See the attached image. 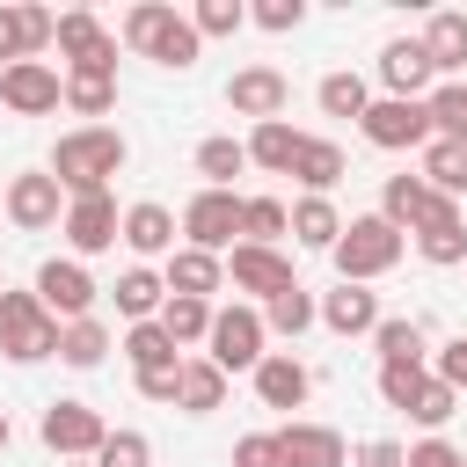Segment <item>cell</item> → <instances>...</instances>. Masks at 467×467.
I'll return each mask as SVG.
<instances>
[{
  "label": "cell",
  "mask_w": 467,
  "mask_h": 467,
  "mask_svg": "<svg viewBox=\"0 0 467 467\" xmlns=\"http://www.w3.org/2000/svg\"><path fill=\"white\" fill-rule=\"evenodd\" d=\"M124 161H131V146H124V131H109V124H80V131H66V139L51 146V175H58L66 197L109 190V175H117Z\"/></svg>",
  "instance_id": "cell-1"
},
{
  "label": "cell",
  "mask_w": 467,
  "mask_h": 467,
  "mask_svg": "<svg viewBox=\"0 0 467 467\" xmlns=\"http://www.w3.org/2000/svg\"><path fill=\"white\" fill-rule=\"evenodd\" d=\"M401 226H387L379 212H365V219H350L343 226V241L328 248L336 255V270H343V285H365V277H387L394 263H401Z\"/></svg>",
  "instance_id": "cell-2"
},
{
  "label": "cell",
  "mask_w": 467,
  "mask_h": 467,
  "mask_svg": "<svg viewBox=\"0 0 467 467\" xmlns=\"http://www.w3.org/2000/svg\"><path fill=\"white\" fill-rule=\"evenodd\" d=\"M58 314L36 299V292H0V350L15 365H36V358H58Z\"/></svg>",
  "instance_id": "cell-3"
},
{
  "label": "cell",
  "mask_w": 467,
  "mask_h": 467,
  "mask_svg": "<svg viewBox=\"0 0 467 467\" xmlns=\"http://www.w3.org/2000/svg\"><path fill=\"white\" fill-rule=\"evenodd\" d=\"M263 336H270V328H263L255 306H219V314H212V336H204V343H212L204 358H212L219 372H255V365L270 358Z\"/></svg>",
  "instance_id": "cell-4"
},
{
  "label": "cell",
  "mask_w": 467,
  "mask_h": 467,
  "mask_svg": "<svg viewBox=\"0 0 467 467\" xmlns=\"http://www.w3.org/2000/svg\"><path fill=\"white\" fill-rule=\"evenodd\" d=\"M66 190H58V175L51 168H29V175H15L7 182V219L22 226V234H51V226H66Z\"/></svg>",
  "instance_id": "cell-5"
},
{
  "label": "cell",
  "mask_w": 467,
  "mask_h": 467,
  "mask_svg": "<svg viewBox=\"0 0 467 467\" xmlns=\"http://www.w3.org/2000/svg\"><path fill=\"white\" fill-rule=\"evenodd\" d=\"M36 438H44L58 460H95V452H102V438H109V423H102L88 401H51V409H44V423H36Z\"/></svg>",
  "instance_id": "cell-6"
},
{
  "label": "cell",
  "mask_w": 467,
  "mask_h": 467,
  "mask_svg": "<svg viewBox=\"0 0 467 467\" xmlns=\"http://www.w3.org/2000/svg\"><path fill=\"white\" fill-rule=\"evenodd\" d=\"M51 44L66 51V73H117V36H109L88 7H66Z\"/></svg>",
  "instance_id": "cell-7"
},
{
  "label": "cell",
  "mask_w": 467,
  "mask_h": 467,
  "mask_svg": "<svg viewBox=\"0 0 467 467\" xmlns=\"http://www.w3.org/2000/svg\"><path fill=\"white\" fill-rule=\"evenodd\" d=\"M0 102L15 117H51L66 102V73L44 66V58H22V66H0Z\"/></svg>",
  "instance_id": "cell-8"
},
{
  "label": "cell",
  "mask_w": 467,
  "mask_h": 467,
  "mask_svg": "<svg viewBox=\"0 0 467 467\" xmlns=\"http://www.w3.org/2000/svg\"><path fill=\"white\" fill-rule=\"evenodd\" d=\"M66 248L73 255H102V248H117L124 241V212H117V197L109 190H95V197H73L66 204Z\"/></svg>",
  "instance_id": "cell-9"
},
{
  "label": "cell",
  "mask_w": 467,
  "mask_h": 467,
  "mask_svg": "<svg viewBox=\"0 0 467 467\" xmlns=\"http://www.w3.org/2000/svg\"><path fill=\"white\" fill-rule=\"evenodd\" d=\"M95 292H102V285L88 277L80 255H51V263L36 270V299H44L58 321H88V314H95Z\"/></svg>",
  "instance_id": "cell-10"
},
{
  "label": "cell",
  "mask_w": 467,
  "mask_h": 467,
  "mask_svg": "<svg viewBox=\"0 0 467 467\" xmlns=\"http://www.w3.org/2000/svg\"><path fill=\"white\" fill-rule=\"evenodd\" d=\"M182 234H190V248H204V255L234 248V234H241V197H234V190H197V197L182 204Z\"/></svg>",
  "instance_id": "cell-11"
},
{
  "label": "cell",
  "mask_w": 467,
  "mask_h": 467,
  "mask_svg": "<svg viewBox=\"0 0 467 467\" xmlns=\"http://www.w3.org/2000/svg\"><path fill=\"white\" fill-rule=\"evenodd\" d=\"M365 139L379 146V153H401V146H431V109L423 102H394V95H379L365 117Z\"/></svg>",
  "instance_id": "cell-12"
},
{
  "label": "cell",
  "mask_w": 467,
  "mask_h": 467,
  "mask_svg": "<svg viewBox=\"0 0 467 467\" xmlns=\"http://www.w3.org/2000/svg\"><path fill=\"white\" fill-rule=\"evenodd\" d=\"M226 277H234V292H255L263 306H270L277 292H292V285H299V277H292V263H285L277 248H255V241H234Z\"/></svg>",
  "instance_id": "cell-13"
},
{
  "label": "cell",
  "mask_w": 467,
  "mask_h": 467,
  "mask_svg": "<svg viewBox=\"0 0 467 467\" xmlns=\"http://www.w3.org/2000/svg\"><path fill=\"white\" fill-rule=\"evenodd\" d=\"M51 36H58V15H51V7H36V0H0V58H7V66L36 58Z\"/></svg>",
  "instance_id": "cell-14"
},
{
  "label": "cell",
  "mask_w": 467,
  "mask_h": 467,
  "mask_svg": "<svg viewBox=\"0 0 467 467\" xmlns=\"http://www.w3.org/2000/svg\"><path fill=\"white\" fill-rule=\"evenodd\" d=\"M285 102H292V88H285L277 66H241V73L226 80V109H234V117L270 124V117H285Z\"/></svg>",
  "instance_id": "cell-15"
},
{
  "label": "cell",
  "mask_w": 467,
  "mask_h": 467,
  "mask_svg": "<svg viewBox=\"0 0 467 467\" xmlns=\"http://www.w3.org/2000/svg\"><path fill=\"white\" fill-rule=\"evenodd\" d=\"M431 51H423V36H394L387 51H379V88L394 95V102H423V88H431Z\"/></svg>",
  "instance_id": "cell-16"
},
{
  "label": "cell",
  "mask_w": 467,
  "mask_h": 467,
  "mask_svg": "<svg viewBox=\"0 0 467 467\" xmlns=\"http://www.w3.org/2000/svg\"><path fill=\"white\" fill-rule=\"evenodd\" d=\"M277 452H285V467H350V445L328 423H285Z\"/></svg>",
  "instance_id": "cell-17"
},
{
  "label": "cell",
  "mask_w": 467,
  "mask_h": 467,
  "mask_svg": "<svg viewBox=\"0 0 467 467\" xmlns=\"http://www.w3.org/2000/svg\"><path fill=\"white\" fill-rule=\"evenodd\" d=\"M255 394H263V409H299V401L314 394V372H306L292 350H270V358L255 365Z\"/></svg>",
  "instance_id": "cell-18"
},
{
  "label": "cell",
  "mask_w": 467,
  "mask_h": 467,
  "mask_svg": "<svg viewBox=\"0 0 467 467\" xmlns=\"http://www.w3.org/2000/svg\"><path fill=\"white\" fill-rule=\"evenodd\" d=\"M161 277H168V292H182V299H212V292L226 285V255H204V248H175Z\"/></svg>",
  "instance_id": "cell-19"
},
{
  "label": "cell",
  "mask_w": 467,
  "mask_h": 467,
  "mask_svg": "<svg viewBox=\"0 0 467 467\" xmlns=\"http://www.w3.org/2000/svg\"><path fill=\"white\" fill-rule=\"evenodd\" d=\"M321 321H328L336 336H372L387 314H379V292H365V285H336V292L321 299Z\"/></svg>",
  "instance_id": "cell-20"
},
{
  "label": "cell",
  "mask_w": 467,
  "mask_h": 467,
  "mask_svg": "<svg viewBox=\"0 0 467 467\" xmlns=\"http://www.w3.org/2000/svg\"><path fill=\"white\" fill-rule=\"evenodd\" d=\"M124 248H131V255H175V212L153 204V197L131 204V212H124Z\"/></svg>",
  "instance_id": "cell-21"
},
{
  "label": "cell",
  "mask_w": 467,
  "mask_h": 467,
  "mask_svg": "<svg viewBox=\"0 0 467 467\" xmlns=\"http://www.w3.org/2000/svg\"><path fill=\"white\" fill-rule=\"evenodd\" d=\"M299 146H306V131H292L285 117H270V124H255V131H248V161H255V168H270V175H292Z\"/></svg>",
  "instance_id": "cell-22"
},
{
  "label": "cell",
  "mask_w": 467,
  "mask_h": 467,
  "mask_svg": "<svg viewBox=\"0 0 467 467\" xmlns=\"http://www.w3.org/2000/svg\"><path fill=\"white\" fill-rule=\"evenodd\" d=\"M161 306H168V277H161V270L139 263V270L117 277V314H124V321H161Z\"/></svg>",
  "instance_id": "cell-23"
},
{
  "label": "cell",
  "mask_w": 467,
  "mask_h": 467,
  "mask_svg": "<svg viewBox=\"0 0 467 467\" xmlns=\"http://www.w3.org/2000/svg\"><path fill=\"white\" fill-rule=\"evenodd\" d=\"M343 168H350V161H343V146H336V139H306V146H299V161H292V175L306 182V197H328V190L343 182Z\"/></svg>",
  "instance_id": "cell-24"
},
{
  "label": "cell",
  "mask_w": 467,
  "mask_h": 467,
  "mask_svg": "<svg viewBox=\"0 0 467 467\" xmlns=\"http://www.w3.org/2000/svg\"><path fill=\"white\" fill-rule=\"evenodd\" d=\"M423 51H431L438 73H460V66H467V15H452V7L431 15V22H423Z\"/></svg>",
  "instance_id": "cell-25"
},
{
  "label": "cell",
  "mask_w": 467,
  "mask_h": 467,
  "mask_svg": "<svg viewBox=\"0 0 467 467\" xmlns=\"http://www.w3.org/2000/svg\"><path fill=\"white\" fill-rule=\"evenodd\" d=\"M423 182L438 190V197H467V146H452V139H431L423 146Z\"/></svg>",
  "instance_id": "cell-26"
},
{
  "label": "cell",
  "mask_w": 467,
  "mask_h": 467,
  "mask_svg": "<svg viewBox=\"0 0 467 467\" xmlns=\"http://www.w3.org/2000/svg\"><path fill=\"white\" fill-rule=\"evenodd\" d=\"M197 51H204L197 22H190V15H168V29L153 36V51H146V58H153V66H168V73H190V66H197Z\"/></svg>",
  "instance_id": "cell-27"
},
{
  "label": "cell",
  "mask_w": 467,
  "mask_h": 467,
  "mask_svg": "<svg viewBox=\"0 0 467 467\" xmlns=\"http://www.w3.org/2000/svg\"><path fill=\"white\" fill-rule=\"evenodd\" d=\"M292 241H306V248H336V241H343V212H336L328 197H299V204H292Z\"/></svg>",
  "instance_id": "cell-28"
},
{
  "label": "cell",
  "mask_w": 467,
  "mask_h": 467,
  "mask_svg": "<svg viewBox=\"0 0 467 467\" xmlns=\"http://www.w3.org/2000/svg\"><path fill=\"white\" fill-rule=\"evenodd\" d=\"M58 358H66L73 372H95V365L109 358V328H102L95 314H88V321H66V328H58Z\"/></svg>",
  "instance_id": "cell-29"
},
{
  "label": "cell",
  "mask_w": 467,
  "mask_h": 467,
  "mask_svg": "<svg viewBox=\"0 0 467 467\" xmlns=\"http://www.w3.org/2000/svg\"><path fill=\"white\" fill-rule=\"evenodd\" d=\"M226 401V372L212 365V358H182V401L175 409H190V416H212Z\"/></svg>",
  "instance_id": "cell-30"
},
{
  "label": "cell",
  "mask_w": 467,
  "mask_h": 467,
  "mask_svg": "<svg viewBox=\"0 0 467 467\" xmlns=\"http://www.w3.org/2000/svg\"><path fill=\"white\" fill-rule=\"evenodd\" d=\"M423 109H431V139H452V146H467V80H445V88H431V95H423Z\"/></svg>",
  "instance_id": "cell-31"
},
{
  "label": "cell",
  "mask_w": 467,
  "mask_h": 467,
  "mask_svg": "<svg viewBox=\"0 0 467 467\" xmlns=\"http://www.w3.org/2000/svg\"><path fill=\"white\" fill-rule=\"evenodd\" d=\"M241 168H248V139H204V146H197V175H204V190H234Z\"/></svg>",
  "instance_id": "cell-32"
},
{
  "label": "cell",
  "mask_w": 467,
  "mask_h": 467,
  "mask_svg": "<svg viewBox=\"0 0 467 467\" xmlns=\"http://www.w3.org/2000/svg\"><path fill=\"white\" fill-rule=\"evenodd\" d=\"M372 350H379V365H423V328L409 314H387L372 328Z\"/></svg>",
  "instance_id": "cell-33"
},
{
  "label": "cell",
  "mask_w": 467,
  "mask_h": 467,
  "mask_svg": "<svg viewBox=\"0 0 467 467\" xmlns=\"http://www.w3.org/2000/svg\"><path fill=\"white\" fill-rule=\"evenodd\" d=\"M212 299H182V292H168V306H161V328L175 336V343H204L212 336Z\"/></svg>",
  "instance_id": "cell-34"
},
{
  "label": "cell",
  "mask_w": 467,
  "mask_h": 467,
  "mask_svg": "<svg viewBox=\"0 0 467 467\" xmlns=\"http://www.w3.org/2000/svg\"><path fill=\"white\" fill-rule=\"evenodd\" d=\"M124 358H131L139 372H153V365H182V358H175V336H168L161 321H131V328H124Z\"/></svg>",
  "instance_id": "cell-35"
},
{
  "label": "cell",
  "mask_w": 467,
  "mask_h": 467,
  "mask_svg": "<svg viewBox=\"0 0 467 467\" xmlns=\"http://www.w3.org/2000/svg\"><path fill=\"white\" fill-rule=\"evenodd\" d=\"M66 109L109 117V109H117V73H66Z\"/></svg>",
  "instance_id": "cell-36"
},
{
  "label": "cell",
  "mask_w": 467,
  "mask_h": 467,
  "mask_svg": "<svg viewBox=\"0 0 467 467\" xmlns=\"http://www.w3.org/2000/svg\"><path fill=\"white\" fill-rule=\"evenodd\" d=\"M277 234H292V212H285L277 197H241V241L270 248Z\"/></svg>",
  "instance_id": "cell-37"
},
{
  "label": "cell",
  "mask_w": 467,
  "mask_h": 467,
  "mask_svg": "<svg viewBox=\"0 0 467 467\" xmlns=\"http://www.w3.org/2000/svg\"><path fill=\"white\" fill-rule=\"evenodd\" d=\"M416 255L438 263V270L467 263V219H438V226H423V234H416Z\"/></svg>",
  "instance_id": "cell-38"
},
{
  "label": "cell",
  "mask_w": 467,
  "mask_h": 467,
  "mask_svg": "<svg viewBox=\"0 0 467 467\" xmlns=\"http://www.w3.org/2000/svg\"><path fill=\"white\" fill-rule=\"evenodd\" d=\"M321 321V306L306 299V285H292V292H277L270 306H263V328H277V336H306Z\"/></svg>",
  "instance_id": "cell-39"
},
{
  "label": "cell",
  "mask_w": 467,
  "mask_h": 467,
  "mask_svg": "<svg viewBox=\"0 0 467 467\" xmlns=\"http://www.w3.org/2000/svg\"><path fill=\"white\" fill-rule=\"evenodd\" d=\"M321 109H328V117H365V109H372V88H365L358 73H328V80H321Z\"/></svg>",
  "instance_id": "cell-40"
},
{
  "label": "cell",
  "mask_w": 467,
  "mask_h": 467,
  "mask_svg": "<svg viewBox=\"0 0 467 467\" xmlns=\"http://www.w3.org/2000/svg\"><path fill=\"white\" fill-rule=\"evenodd\" d=\"M168 15H175V7H168V0H139V7H131V15H124V29H117V36H124V44H131V51H153V36H161V29H168Z\"/></svg>",
  "instance_id": "cell-41"
},
{
  "label": "cell",
  "mask_w": 467,
  "mask_h": 467,
  "mask_svg": "<svg viewBox=\"0 0 467 467\" xmlns=\"http://www.w3.org/2000/svg\"><path fill=\"white\" fill-rule=\"evenodd\" d=\"M423 387H431V372H423V365H379V394H387V409H401V416H409Z\"/></svg>",
  "instance_id": "cell-42"
},
{
  "label": "cell",
  "mask_w": 467,
  "mask_h": 467,
  "mask_svg": "<svg viewBox=\"0 0 467 467\" xmlns=\"http://www.w3.org/2000/svg\"><path fill=\"white\" fill-rule=\"evenodd\" d=\"M409 416H416V423H423V431H445V423H452V416H460V394H452V387H445V379H438V372H431V387H423V394H416V409H409Z\"/></svg>",
  "instance_id": "cell-43"
},
{
  "label": "cell",
  "mask_w": 467,
  "mask_h": 467,
  "mask_svg": "<svg viewBox=\"0 0 467 467\" xmlns=\"http://www.w3.org/2000/svg\"><path fill=\"white\" fill-rule=\"evenodd\" d=\"M95 467H153L146 431H109V438H102V452H95Z\"/></svg>",
  "instance_id": "cell-44"
},
{
  "label": "cell",
  "mask_w": 467,
  "mask_h": 467,
  "mask_svg": "<svg viewBox=\"0 0 467 467\" xmlns=\"http://www.w3.org/2000/svg\"><path fill=\"white\" fill-rule=\"evenodd\" d=\"M190 22H197V36H234V29L248 22V7H241V0H197Z\"/></svg>",
  "instance_id": "cell-45"
},
{
  "label": "cell",
  "mask_w": 467,
  "mask_h": 467,
  "mask_svg": "<svg viewBox=\"0 0 467 467\" xmlns=\"http://www.w3.org/2000/svg\"><path fill=\"white\" fill-rule=\"evenodd\" d=\"M248 22H255V29H270V36H285V29H299V22H306V0H255V7H248Z\"/></svg>",
  "instance_id": "cell-46"
},
{
  "label": "cell",
  "mask_w": 467,
  "mask_h": 467,
  "mask_svg": "<svg viewBox=\"0 0 467 467\" xmlns=\"http://www.w3.org/2000/svg\"><path fill=\"white\" fill-rule=\"evenodd\" d=\"M234 467H285V452H277V431H248V438L234 445Z\"/></svg>",
  "instance_id": "cell-47"
},
{
  "label": "cell",
  "mask_w": 467,
  "mask_h": 467,
  "mask_svg": "<svg viewBox=\"0 0 467 467\" xmlns=\"http://www.w3.org/2000/svg\"><path fill=\"white\" fill-rule=\"evenodd\" d=\"M139 394H146V401H182V365H153V372H139Z\"/></svg>",
  "instance_id": "cell-48"
},
{
  "label": "cell",
  "mask_w": 467,
  "mask_h": 467,
  "mask_svg": "<svg viewBox=\"0 0 467 467\" xmlns=\"http://www.w3.org/2000/svg\"><path fill=\"white\" fill-rule=\"evenodd\" d=\"M438 379H445L452 394H467V336H452V343L438 350Z\"/></svg>",
  "instance_id": "cell-49"
},
{
  "label": "cell",
  "mask_w": 467,
  "mask_h": 467,
  "mask_svg": "<svg viewBox=\"0 0 467 467\" xmlns=\"http://www.w3.org/2000/svg\"><path fill=\"white\" fill-rule=\"evenodd\" d=\"M409 467H467V452L445 438H423V445H409Z\"/></svg>",
  "instance_id": "cell-50"
},
{
  "label": "cell",
  "mask_w": 467,
  "mask_h": 467,
  "mask_svg": "<svg viewBox=\"0 0 467 467\" xmlns=\"http://www.w3.org/2000/svg\"><path fill=\"white\" fill-rule=\"evenodd\" d=\"M350 467H409V452H401L394 438H372V445H358V452H350Z\"/></svg>",
  "instance_id": "cell-51"
},
{
  "label": "cell",
  "mask_w": 467,
  "mask_h": 467,
  "mask_svg": "<svg viewBox=\"0 0 467 467\" xmlns=\"http://www.w3.org/2000/svg\"><path fill=\"white\" fill-rule=\"evenodd\" d=\"M7 438H15V431H7V409H0V452H7Z\"/></svg>",
  "instance_id": "cell-52"
},
{
  "label": "cell",
  "mask_w": 467,
  "mask_h": 467,
  "mask_svg": "<svg viewBox=\"0 0 467 467\" xmlns=\"http://www.w3.org/2000/svg\"><path fill=\"white\" fill-rule=\"evenodd\" d=\"M58 467H95V460H58Z\"/></svg>",
  "instance_id": "cell-53"
}]
</instances>
